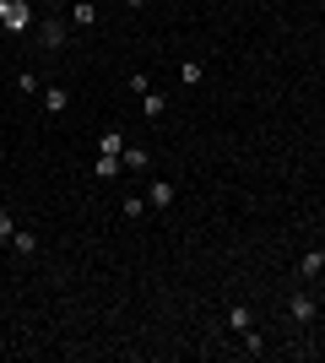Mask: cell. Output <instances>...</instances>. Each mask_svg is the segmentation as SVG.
<instances>
[{
  "label": "cell",
  "mask_w": 325,
  "mask_h": 363,
  "mask_svg": "<svg viewBox=\"0 0 325 363\" xmlns=\"http://www.w3.org/2000/svg\"><path fill=\"white\" fill-rule=\"evenodd\" d=\"M287 315H293V320H298V325H309V320H314V315H320V303H314V298H309V293H293V298H287Z\"/></svg>",
  "instance_id": "obj_4"
},
{
  "label": "cell",
  "mask_w": 325,
  "mask_h": 363,
  "mask_svg": "<svg viewBox=\"0 0 325 363\" xmlns=\"http://www.w3.org/2000/svg\"><path fill=\"white\" fill-rule=\"evenodd\" d=\"M120 163L130 168V174H147V168H152V152H147V147H125V152H120Z\"/></svg>",
  "instance_id": "obj_6"
},
{
  "label": "cell",
  "mask_w": 325,
  "mask_h": 363,
  "mask_svg": "<svg viewBox=\"0 0 325 363\" xmlns=\"http://www.w3.org/2000/svg\"><path fill=\"white\" fill-rule=\"evenodd\" d=\"M244 347H249V358H261V352H266V336L255 331V325H249V331H244Z\"/></svg>",
  "instance_id": "obj_17"
},
{
  "label": "cell",
  "mask_w": 325,
  "mask_h": 363,
  "mask_svg": "<svg viewBox=\"0 0 325 363\" xmlns=\"http://www.w3.org/2000/svg\"><path fill=\"white\" fill-rule=\"evenodd\" d=\"M201 76H206V65H201V60H185V65H179V82H185V87H195Z\"/></svg>",
  "instance_id": "obj_14"
},
{
  "label": "cell",
  "mask_w": 325,
  "mask_h": 363,
  "mask_svg": "<svg viewBox=\"0 0 325 363\" xmlns=\"http://www.w3.org/2000/svg\"><path fill=\"white\" fill-rule=\"evenodd\" d=\"M71 22H76L81 33H93L98 28V6L93 0H71Z\"/></svg>",
  "instance_id": "obj_5"
},
{
  "label": "cell",
  "mask_w": 325,
  "mask_h": 363,
  "mask_svg": "<svg viewBox=\"0 0 325 363\" xmlns=\"http://www.w3.org/2000/svg\"><path fill=\"white\" fill-rule=\"evenodd\" d=\"M11 239H16V217L0 206V244H11Z\"/></svg>",
  "instance_id": "obj_16"
},
{
  "label": "cell",
  "mask_w": 325,
  "mask_h": 363,
  "mask_svg": "<svg viewBox=\"0 0 325 363\" xmlns=\"http://www.w3.org/2000/svg\"><path fill=\"white\" fill-rule=\"evenodd\" d=\"M11 250H16V255H33V250H38V233H22V228H16Z\"/></svg>",
  "instance_id": "obj_15"
},
{
  "label": "cell",
  "mask_w": 325,
  "mask_h": 363,
  "mask_svg": "<svg viewBox=\"0 0 325 363\" xmlns=\"http://www.w3.org/2000/svg\"><path fill=\"white\" fill-rule=\"evenodd\" d=\"M44 108L49 114H65V108H71V92L65 87H44Z\"/></svg>",
  "instance_id": "obj_9"
},
{
  "label": "cell",
  "mask_w": 325,
  "mask_h": 363,
  "mask_svg": "<svg viewBox=\"0 0 325 363\" xmlns=\"http://www.w3.org/2000/svg\"><path fill=\"white\" fill-rule=\"evenodd\" d=\"M125 11H147V0H125Z\"/></svg>",
  "instance_id": "obj_19"
},
{
  "label": "cell",
  "mask_w": 325,
  "mask_h": 363,
  "mask_svg": "<svg viewBox=\"0 0 325 363\" xmlns=\"http://www.w3.org/2000/svg\"><path fill=\"white\" fill-rule=\"evenodd\" d=\"M125 217H130V223H141V217H147V196H125V206H120Z\"/></svg>",
  "instance_id": "obj_13"
},
{
  "label": "cell",
  "mask_w": 325,
  "mask_h": 363,
  "mask_svg": "<svg viewBox=\"0 0 325 363\" xmlns=\"http://www.w3.org/2000/svg\"><path fill=\"white\" fill-rule=\"evenodd\" d=\"M49 6H65V0H49Z\"/></svg>",
  "instance_id": "obj_20"
},
{
  "label": "cell",
  "mask_w": 325,
  "mask_h": 363,
  "mask_svg": "<svg viewBox=\"0 0 325 363\" xmlns=\"http://www.w3.org/2000/svg\"><path fill=\"white\" fill-rule=\"evenodd\" d=\"M141 108H147V120H163V114H169V92H147V98H141Z\"/></svg>",
  "instance_id": "obj_8"
},
{
  "label": "cell",
  "mask_w": 325,
  "mask_h": 363,
  "mask_svg": "<svg viewBox=\"0 0 325 363\" xmlns=\"http://www.w3.org/2000/svg\"><path fill=\"white\" fill-rule=\"evenodd\" d=\"M173 201H179V184H173V179H152V184H147V206H157V212H169Z\"/></svg>",
  "instance_id": "obj_3"
},
{
  "label": "cell",
  "mask_w": 325,
  "mask_h": 363,
  "mask_svg": "<svg viewBox=\"0 0 325 363\" xmlns=\"http://www.w3.org/2000/svg\"><path fill=\"white\" fill-rule=\"evenodd\" d=\"M249 325H255V320H249V309H244V303H233V309H228V331H239V336H244Z\"/></svg>",
  "instance_id": "obj_11"
},
{
  "label": "cell",
  "mask_w": 325,
  "mask_h": 363,
  "mask_svg": "<svg viewBox=\"0 0 325 363\" xmlns=\"http://www.w3.org/2000/svg\"><path fill=\"white\" fill-rule=\"evenodd\" d=\"M98 152H108V157H120V152H125V136H120V130H103V136H98Z\"/></svg>",
  "instance_id": "obj_12"
},
{
  "label": "cell",
  "mask_w": 325,
  "mask_h": 363,
  "mask_svg": "<svg viewBox=\"0 0 325 363\" xmlns=\"http://www.w3.org/2000/svg\"><path fill=\"white\" fill-rule=\"evenodd\" d=\"M93 179H120V157L98 152V163H93Z\"/></svg>",
  "instance_id": "obj_10"
},
{
  "label": "cell",
  "mask_w": 325,
  "mask_h": 363,
  "mask_svg": "<svg viewBox=\"0 0 325 363\" xmlns=\"http://www.w3.org/2000/svg\"><path fill=\"white\" fill-rule=\"evenodd\" d=\"M320 272H325V244H314L309 255L298 260V277H320Z\"/></svg>",
  "instance_id": "obj_7"
},
{
  "label": "cell",
  "mask_w": 325,
  "mask_h": 363,
  "mask_svg": "<svg viewBox=\"0 0 325 363\" xmlns=\"http://www.w3.org/2000/svg\"><path fill=\"white\" fill-rule=\"evenodd\" d=\"M0 28L6 33H33V6L28 0H0Z\"/></svg>",
  "instance_id": "obj_2"
},
{
  "label": "cell",
  "mask_w": 325,
  "mask_h": 363,
  "mask_svg": "<svg viewBox=\"0 0 325 363\" xmlns=\"http://www.w3.org/2000/svg\"><path fill=\"white\" fill-rule=\"evenodd\" d=\"M33 38H38V55H60V49L71 44V22H60V16H44Z\"/></svg>",
  "instance_id": "obj_1"
},
{
  "label": "cell",
  "mask_w": 325,
  "mask_h": 363,
  "mask_svg": "<svg viewBox=\"0 0 325 363\" xmlns=\"http://www.w3.org/2000/svg\"><path fill=\"white\" fill-rule=\"evenodd\" d=\"M16 87H22V92H28V98H33V92H44V82H38V76H33V71H22V76H16Z\"/></svg>",
  "instance_id": "obj_18"
}]
</instances>
